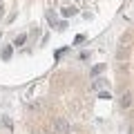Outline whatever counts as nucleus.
I'll use <instances>...</instances> for the list:
<instances>
[{
    "instance_id": "obj_1",
    "label": "nucleus",
    "mask_w": 134,
    "mask_h": 134,
    "mask_svg": "<svg viewBox=\"0 0 134 134\" xmlns=\"http://www.w3.org/2000/svg\"><path fill=\"white\" fill-rule=\"evenodd\" d=\"M72 132V125H69V121L63 119V116H58L56 121H54V134H69Z\"/></svg>"
},
{
    "instance_id": "obj_2",
    "label": "nucleus",
    "mask_w": 134,
    "mask_h": 134,
    "mask_svg": "<svg viewBox=\"0 0 134 134\" xmlns=\"http://www.w3.org/2000/svg\"><path fill=\"white\" fill-rule=\"evenodd\" d=\"M121 107H123V110H130V107H132V94H127V92H123V96H121Z\"/></svg>"
},
{
    "instance_id": "obj_3",
    "label": "nucleus",
    "mask_w": 134,
    "mask_h": 134,
    "mask_svg": "<svg viewBox=\"0 0 134 134\" xmlns=\"http://www.w3.org/2000/svg\"><path fill=\"white\" fill-rule=\"evenodd\" d=\"M76 7H74V5H67V7H63V9H60V14H63V18H69V16H76Z\"/></svg>"
},
{
    "instance_id": "obj_4",
    "label": "nucleus",
    "mask_w": 134,
    "mask_h": 134,
    "mask_svg": "<svg viewBox=\"0 0 134 134\" xmlns=\"http://www.w3.org/2000/svg\"><path fill=\"white\" fill-rule=\"evenodd\" d=\"M11 54H14V47L11 45H7V47H2V52H0V56H2V60H9Z\"/></svg>"
},
{
    "instance_id": "obj_5",
    "label": "nucleus",
    "mask_w": 134,
    "mask_h": 134,
    "mask_svg": "<svg viewBox=\"0 0 134 134\" xmlns=\"http://www.w3.org/2000/svg\"><path fill=\"white\" fill-rule=\"evenodd\" d=\"M103 87H105V78H96V81L92 83V90L94 92H100Z\"/></svg>"
},
{
    "instance_id": "obj_6",
    "label": "nucleus",
    "mask_w": 134,
    "mask_h": 134,
    "mask_svg": "<svg viewBox=\"0 0 134 134\" xmlns=\"http://www.w3.org/2000/svg\"><path fill=\"white\" fill-rule=\"evenodd\" d=\"M25 40H27V34H20V36H16V38H14V47H20Z\"/></svg>"
},
{
    "instance_id": "obj_7",
    "label": "nucleus",
    "mask_w": 134,
    "mask_h": 134,
    "mask_svg": "<svg viewBox=\"0 0 134 134\" xmlns=\"http://www.w3.org/2000/svg\"><path fill=\"white\" fill-rule=\"evenodd\" d=\"M0 123L5 125V127L9 130V132H11V130H14V125H11V119H9V116H0Z\"/></svg>"
},
{
    "instance_id": "obj_8",
    "label": "nucleus",
    "mask_w": 134,
    "mask_h": 134,
    "mask_svg": "<svg viewBox=\"0 0 134 134\" xmlns=\"http://www.w3.org/2000/svg\"><path fill=\"white\" fill-rule=\"evenodd\" d=\"M105 69V65H96V67H92V76H96V74H100Z\"/></svg>"
},
{
    "instance_id": "obj_9",
    "label": "nucleus",
    "mask_w": 134,
    "mask_h": 134,
    "mask_svg": "<svg viewBox=\"0 0 134 134\" xmlns=\"http://www.w3.org/2000/svg\"><path fill=\"white\" fill-rule=\"evenodd\" d=\"M98 98L107 100V98H112V96H110V92H103V90H100V92H98Z\"/></svg>"
},
{
    "instance_id": "obj_10",
    "label": "nucleus",
    "mask_w": 134,
    "mask_h": 134,
    "mask_svg": "<svg viewBox=\"0 0 134 134\" xmlns=\"http://www.w3.org/2000/svg\"><path fill=\"white\" fill-rule=\"evenodd\" d=\"M47 20H49L52 25H56V16H54V14H47Z\"/></svg>"
},
{
    "instance_id": "obj_11",
    "label": "nucleus",
    "mask_w": 134,
    "mask_h": 134,
    "mask_svg": "<svg viewBox=\"0 0 134 134\" xmlns=\"http://www.w3.org/2000/svg\"><path fill=\"white\" fill-rule=\"evenodd\" d=\"M0 18H2V11H0Z\"/></svg>"
}]
</instances>
